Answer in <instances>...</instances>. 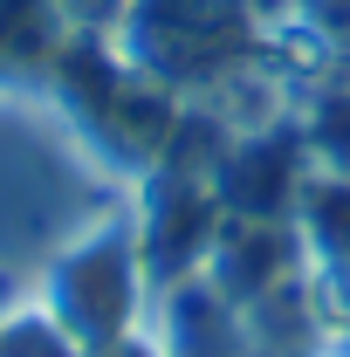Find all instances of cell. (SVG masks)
I'll return each instance as SVG.
<instances>
[{"label": "cell", "instance_id": "obj_7", "mask_svg": "<svg viewBox=\"0 0 350 357\" xmlns=\"http://www.w3.org/2000/svg\"><path fill=\"white\" fill-rule=\"evenodd\" d=\"M89 357H165V351H151L137 337H117V344H103V351H89Z\"/></svg>", "mask_w": 350, "mask_h": 357}, {"label": "cell", "instance_id": "obj_4", "mask_svg": "<svg viewBox=\"0 0 350 357\" xmlns=\"http://www.w3.org/2000/svg\"><path fill=\"white\" fill-rule=\"evenodd\" d=\"M296 227H303L309 255L350 282V172H316L296 192Z\"/></svg>", "mask_w": 350, "mask_h": 357}, {"label": "cell", "instance_id": "obj_6", "mask_svg": "<svg viewBox=\"0 0 350 357\" xmlns=\"http://www.w3.org/2000/svg\"><path fill=\"white\" fill-rule=\"evenodd\" d=\"M309 144H316V165H323V172H350V89L330 96V103H316Z\"/></svg>", "mask_w": 350, "mask_h": 357}, {"label": "cell", "instance_id": "obj_2", "mask_svg": "<svg viewBox=\"0 0 350 357\" xmlns=\"http://www.w3.org/2000/svg\"><path fill=\"white\" fill-rule=\"evenodd\" d=\"M296 241H303V227H289L282 213H227L213 255H206V282L234 310H248L296 275Z\"/></svg>", "mask_w": 350, "mask_h": 357}, {"label": "cell", "instance_id": "obj_3", "mask_svg": "<svg viewBox=\"0 0 350 357\" xmlns=\"http://www.w3.org/2000/svg\"><path fill=\"white\" fill-rule=\"evenodd\" d=\"M165 357H248V323L213 282H178L165 289Z\"/></svg>", "mask_w": 350, "mask_h": 357}, {"label": "cell", "instance_id": "obj_5", "mask_svg": "<svg viewBox=\"0 0 350 357\" xmlns=\"http://www.w3.org/2000/svg\"><path fill=\"white\" fill-rule=\"evenodd\" d=\"M0 357H89V351H83V344H76V337H69L48 310H35V316L21 310V316H7V323H0Z\"/></svg>", "mask_w": 350, "mask_h": 357}, {"label": "cell", "instance_id": "obj_8", "mask_svg": "<svg viewBox=\"0 0 350 357\" xmlns=\"http://www.w3.org/2000/svg\"><path fill=\"white\" fill-rule=\"evenodd\" d=\"M344 357H350V337H344Z\"/></svg>", "mask_w": 350, "mask_h": 357}, {"label": "cell", "instance_id": "obj_1", "mask_svg": "<svg viewBox=\"0 0 350 357\" xmlns=\"http://www.w3.org/2000/svg\"><path fill=\"white\" fill-rule=\"evenodd\" d=\"M137 303H144L137 213H110L96 234H83L62 261L48 268V316H55L83 351H103V344L131 337Z\"/></svg>", "mask_w": 350, "mask_h": 357}]
</instances>
